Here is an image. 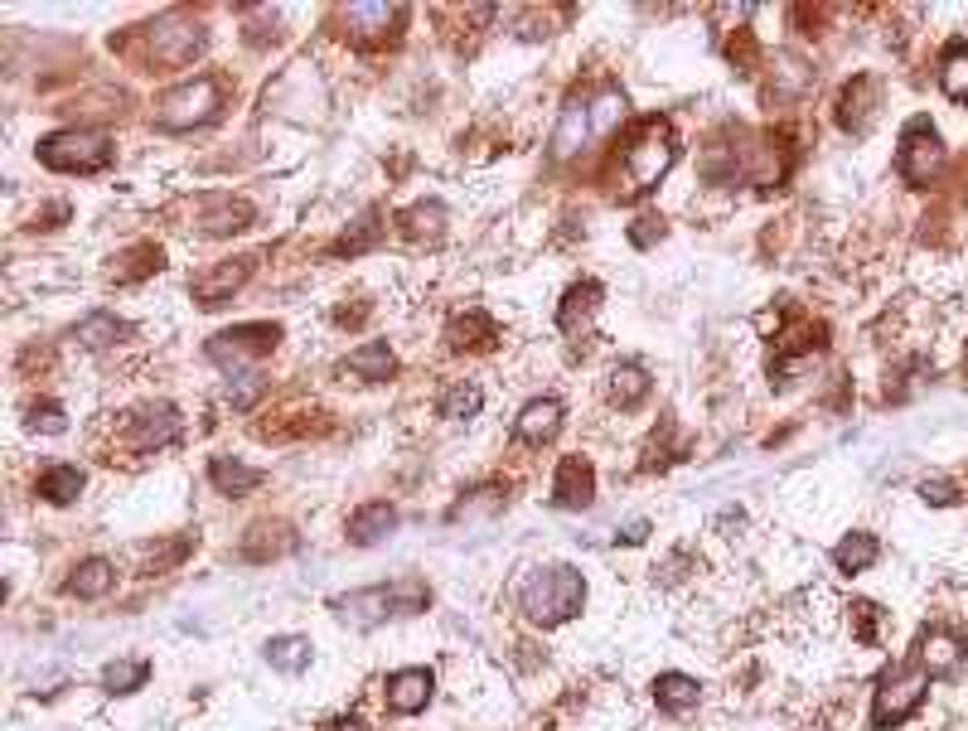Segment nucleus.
<instances>
[{
    "label": "nucleus",
    "mask_w": 968,
    "mask_h": 731,
    "mask_svg": "<svg viewBox=\"0 0 968 731\" xmlns=\"http://www.w3.org/2000/svg\"><path fill=\"white\" fill-rule=\"evenodd\" d=\"M519 605L533 625H567L572 615H581L586 605V577L567 563L537 567L529 581L519 587Z\"/></svg>",
    "instance_id": "nucleus-1"
},
{
    "label": "nucleus",
    "mask_w": 968,
    "mask_h": 731,
    "mask_svg": "<svg viewBox=\"0 0 968 731\" xmlns=\"http://www.w3.org/2000/svg\"><path fill=\"white\" fill-rule=\"evenodd\" d=\"M426 605H432V587L416 577H398V581H383V587L335 596L329 611H339L354 625H378V620H392V615H422Z\"/></svg>",
    "instance_id": "nucleus-2"
},
{
    "label": "nucleus",
    "mask_w": 968,
    "mask_h": 731,
    "mask_svg": "<svg viewBox=\"0 0 968 731\" xmlns=\"http://www.w3.org/2000/svg\"><path fill=\"white\" fill-rule=\"evenodd\" d=\"M678 161V145H673V127L668 121H644L640 131L624 145V175H630V189L624 194H644L654 189L659 179L668 175V165Z\"/></svg>",
    "instance_id": "nucleus-3"
},
{
    "label": "nucleus",
    "mask_w": 968,
    "mask_h": 731,
    "mask_svg": "<svg viewBox=\"0 0 968 731\" xmlns=\"http://www.w3.org/2000/svg\"><path fill=\"white\" fill-rule=\"evenodd\" d=\"M218 112H224V83L218 78H189V83L170 88L161 102H155V127L194 131V127H208Z\"/></svg>",
    "instance_id": "nucleus-4"
},
{
    "label": "nucleus",
    "mask_w": 968,
    "mask_h": 731,
    "mask_svg": "<svg viewBox=\"0 0 968 731\" xmlns=\"http://www.w3.org/2000/svg\"><path fill=\"white\" fill-rule=\"evenodd\" d=\"M40 161L48 170H64V175H93L112 161V137L93 127H73V131H54L40 141Z\"/></svg>",
    "instance_id": "nucleus-5"
},
{
    "label": "nucleus",
    "mask_w": 968,
    "mask_h": 731,
    "mask_svg": "<svg viewBox=\"0 0 968 731\" xmlns=\"http://www.w3.org/2000/svg\"><path fill=\"white\" fill-rule=\"evenodd\" d=\"M925 692H929V674L921 664H891L887 674H881V684H877V702H872V727H901L905 717H915L921 712V702H925Z\"/></svg>",
    "instance_id": "nucleus-6"
},
{
    "label": "nucleus",
    "mask_w": 968,
    "mask_h": 731,
    "mask_svg": "<svg viewBox=\"0 0 968 731\" xmlns=\"http://www.w3.org/2000/svg\"><path fill=\"white\" fill-rule=\"evenodd\" d=\"M896 170L911 189H925L929 179L945 170V141L939 131L929 127V117H915L911 127L901 131V151H896Z\"/></svg>",
    "instance_id": "nucleus-7"
},
{
    "label": "nucleus",
    "mask_w": 968,
    "mask_h": 731,
    "mask_svg": "<svg viewBox=\"0 0 968 731\" xmlns=\"http://www.w3.org/2000/svg\"><path fill=\"white\" fill-rule=\"evenodd\" d=\"M204 54V24L189 20L185 10H170L151 24V58L161 68H185Z\"/></svg>",
    "instance_id": "nucleus-8"
},
{
    "label": "nucleus",
    "mask_w": 968,
    "mask_h": 731,
    "mask_svg": "<svg viewBox=\"0 0 968 731\" xmlns=\"http://www.w3.org/2000/svg\"><path fill=\"white\" fill-rule=\"evenodd\" d=\"M248 276H252V258L214 262V266H204V272L189 282V296L199 301V310H218V306H228L242 286H248Z\"/></svg>",
    "instance_id": "nucleus-9"
},
{
    "label": "nucleus",
    "mask_w": 968,
    "mask_h": 731,
    "mask_svg": "<svg viewBox=\"0 0 968 731\" xmlns=\"http://www.w3.org/2000/svg\"><path fill=\"white\" fill-rule=\"evenodd\" d=\"M276 339H281V325H238V330L208 339V354H214V359L232 373L242 359H262V354H272Z\"/></svg>",
    "instance_id": "nucleus-10"
},
{
    "label": "nucleus",
    "mask_w": 968,
    "mask_h": 731,
    "mask_svg": "<svg viewBox=\"0 0 968 731\" xmlns=\"http://www.w3.org/2000/svg\"><path fill=\"white\" fill-rule=\"evenodd\" d=\"M596 499V470L586 456H567L557 466V480H553V504L557 509H591Z\"/></svg>",
    "instance_id": "nucleus-11"
},
{
    "label": "nucleus",
    "mask_w": 968,
    "mask_h": 731,
    "mask_svg": "<svg viewBox=\"0 0 968 731\" xmlns=\"http://www.w3.org/2000/svg\"><path fill=\"white\" fill-rule=\"evenodd\" d=\"M432 688H436L432 668H402V674L388 678V708L398 712V717L426 712V702H432Z\"/></svg>",
    "instance_id": "nucleus-12"
},
{
    "label": "nucleus",
    "mask_w": 968,
    "mask_h": 731,
    "mask_svg": "<svg viewBox=\"0 0 968 731\" xmlns=\"http://www.w3.org/2000/svg\"><path fill=\"white\" fill-rule=\"evenodd\" d=\"M591 97H572L567 107H562V121L553 131V161H567V155H577L586 141H591Z\"/></svg>",
    "instance_id": "nucleus-13"
},
{
    "label": "nucleus",
    "mask_w": 968,
    "mask_h": 731,
    "mask_svg": "<svg viewBox=\"0 0 968 731\" xmlns=\"http://www.w3.org/2000/svg\"><path fill=\"white\" fill-rule=\"evenodd\" d=\"M402 15H407L402 6H345V10H339L345 30H349L359 44H378V40H383V34L392 30V24H402Z\"/></svg>",
    "instance_id": "nucleus-14"
},
{
    "label": "nucleus",
    "mask_w": 968,
    "mask_h": 731,
    "mask_svg": "<svg viewBox=\"0 0 968 731\" xmlns=\"http://www.w3.org/2000/svg\"><path fill=\"white\" fill-rule=\"evenodd\" d=\"M291 547H296V533H291L286 523H252L248 538L238 543V557L242 563H276Z\"/></svg>",
    "instance_id": "nucleus-15"
},
{
    "label": "nucleus",
    "mask_w": 968,
    "mask_h": 731,
    "mask_svg": "<svg viewBox=\"0 0 968 731\" xmlns=\"http://www.w3.org/2000/svg\"><path fill=\"white\" fill-rule=\"evenodd\" d=\"M921 668L929 678H954L964 668V640L954 630H929L921 640Z\"/></svg>",
    "instance_id": "nucleus-16"
},
{
    "label": "nucleus",
    "mask_w": 968,
    "mask_h": 731,
    "mask_svg": "<svg viewBox=\"0 0 968 731\" xmlns=\"http://www.w3.org/2000/svg\"><path fill=\"white\" fill-rule=\"evenodd\" d=\"M513 432H519V441H529V446H547L562 432V402L557 397H533L529 407L519 412Z\"/></svg>",
    "instance_id": "nucleus-17"
},
{
    "label": "nucleus",
    "mask_w": 968,
    "mask_h": 731,
    "mask_svg": "<svg viewBox=\"0 0 968 731\" xmlns=\"http://www.w3.org/2000/svg\"><path fill=\"white\" fill-rule=\"evenodd\" d=\"M392 528H398V509L388 499H369V504H359L349 514V543H359V547L383 543Z\"/></svg>",
    "instance_id": "nucleus-18"
},
{
    "label": "nucleus",
    "mask_w": 968,
    "mask_h": 731,
    "mask_svg": "<svg viewBox=\"0 0 968 731\" xmlns=\"http://www.w3.org/2000/svg\"><path fill=\"white\" fill-rule=\"evenodd\" d=\"M180 436V412L170 407V402H155V407L141 412L137 432H131V441H137V450H161Z\"/></svg>",
    "instance_id": "nucleus-19"
},
{
    "label": "nucleus",
    "mask_w": 968,
    "mask_h": 731,
    "mask_svg": "<svg viewBox=\"0 0 968 731\" xmlns=\"http://www.w3.org/2000/svg\"><path fill=\"white\" fill-rule=\"evenodd\" d=\"M446 345L450 349H494L499 345V325L489 320L485 310H460L446 330Z\"/></svg>",
    "instance_id": "nucleus-20"
},
{
    "label": "nucleus",
    "mask_w": 968,
    "mask_h": 731,
    "mask_svg": "<svg viewBox=\"0 0 968 731\" xmlns=\"http://www.w3.org/2000/svg\"><path fill=\"white\" fill-rule=\"evenodd\" d=\"M242 223H252V204L248 199H228V194L204 199V233L208 238H228V233H238Z\"/></svg>",
    "instance_id": "nucleus-21"
},
{
    "label": "nucleus",
    "mask_w": 968,
    "mask_h": 731,
    "mask_svg": "<svg viewBox=\"0 0 968 731\" xmlns=\"http://www.w3.org/2000/svg\"><path fill=\"white\" fill-rule=\"evenodd\" d=\"M939 88L949 102H968V40H949L939 54Z\"/></svg>",
    "instance_id": "nucleus-22"
},
{
    "label": "nucleus",
    "mask_w": 968,
    "mask_h": 731,
    "mask_svg": "<svg viewBox=\"0 0 968 731\" xmlns=\"http://www.w3.org/2000/svg\"><path fill=\"white\" fill-rule=\"evenodd\" d=\"M600 296H606V291H600V282H581V286H572L567 296H562V310H557V325L567 335H577L586 320H591L596 315V306H600Z\"/></svg>",
    "instance_id": "nucleus-23"
},
{
    "label": "nucleus",
    "mask_w": 968,
    "mask_h": 731,
    "mask_svg": "<svg viewBox=\"0 0 968 731\" xmlns=\"http://www.w3.org/2000/svg\"><path fill=\"white\" fill-rule=\"evenodd\" d=\"M881 557V543L872 538V533H848L838 547H833V567L842 571V577H857V571H867Z\"/></svg>",
    "instance_id": "nucleus-24"
},
{
    "label": "nucleus",
    "mask_w": 968,
    "mask_h": 731,
    "mask_svg": "<svg viewBox=\"0 0 968 731\" xmlns=\"http://www.w3.org/2000/svg\"><path fill=\"white\" fill-rule=\"evenodd\" d=\"M112 587H117V567L107 563V557H88V563H78V571H73L68 596H83V601H97V596H107Z\"/></svg>",
    "instance_id": "nucleus-25"
},
{
    "label": "nucleus",
    "mask_w": 968,
    "mask_h": 731,
    "mask_svg": "<svg viewBox=\"0 0 968 731\" xmlns=\"http://www.w3.org/2000/svg\"><path fill=\"white\" fill-rule=\"evenodd\" d=\"M392 369H398V359H392L388 345H359L354 354L345 359V373L363 378V383H388Z\"/></svg>",
    "instance_id": "nucleus-26"
},
{
    "label": "nucleus",
    "mask_w": 968,
    "mask_h": 731,
    "mask_svg": "<svg viewBox=\"0 0 968 731\" xmlns=\"http://www.w3.org/2000/svg\"><path fill=\"white\" fill-rule=\"evenodd\" d=\"M208 480H214V490L218 494H252L257 484L267 480L262 470H252V466H242V460H214V466H208Z\"/></svg>",
    "instance_id": "nucleus-27"
},
{
    "label": "nucleus",
    "mask_w": 968,
    "mask_h": 731,
    "mask_svg": "<svg viewBox=\"0 0 968 731\" xmlns=\"http://www.w3.org/2000/svg\"><path fill=\"white\" fill-rule=\"evenodd\" d=\"M644 397H649V373L640 363H620V369L610 373V402H616L620 412H634Z\"/></svg>",
    "instance_id": "nucleus-28"
},
{
    "label": "nucleus",
    "mask_w": 968,
    "mask_h": 731,
    "mask_svg": "<svg viewBox=\"0 0 968 731\" xmlns=\"http://www.w3.org/2000/svg\"><path fill=\"white\" fill-rule=\"evenodd\" d=\"M654 698H659V708H668V712H688V708H697L703 688H697V678H688V674H659Z\"/></svg>",
    "instance_id": "nucleus-29"
},
{
    "label": "nucleus",
    "mask_w": 968,
    "mask_h": 731,
    "mask_svg": "<svg viewBox=\"0 0 968 731\" xmlns=\"http://www.w3.org/2000/svg\"><path fill=\"white\" fill-rule=\"evenodd\" d=\"M73 335H78V345H88V349H107V345H117V339H127V320H117L112 310H93Z\"/></svg>",
    "instance_id": "nucleus-30"
},
{
    "label": "nucleus",
    "mask_w": 968,
    "mask_h": 731,
    "mask_svg": "<svg viewBox=\"0 0 968 731\" xmlns=\"http://www.w3.org/2000/svg\"><path fill=\"white\" fill-rule=\"evenodd\" d=\"M40 494L48 504H73L83 494V470L78 466H48L40 474Z\"/></svg>",
    "instance_id": "nucleus-31"
},
{
    "label": "nucleus",
    "mask_w": 968,
    "mask_h": 731,
    "mask_svg": "<svg viewBox=\"0 0 968 731\" xmlns=\"http://www.w3.org/2000/svg\"><path fill=\"white\" fill-rule=\"evenodd\" d=\"M267 664L281 668V674H301V668L311 664V640L305 635H276L272 644H267Z\"/></svg>",
    "instance_id": "nucleus-32"
},
{
    "label": "nucleus",
    "mask_w": 968,
    "mask_h": 731,
    "mask_svg": "<svg viewBox=\"0 0 968 731\" xmlns=\"http://www.w3.org/2000/svg\"><path fill=\"white\" fill-rule=\"evenodd\" d=\"M480 407H485V393L475 383H450L446 393H441V417L446 422H470Z\"/></svg>",
    "instance_id": "nucleus-33"
},
{
    "label": "nucleus",
    "mask_w": 968,
    "mask_h": 731,
    "mask_svg": "<svg viewBox=\"0 0 968 731\" xmlns=\"http://www.w3.org/2000/svg\"><path fill=\"white\" fill-rule=\"evenodd\" d=\"M151 678V659H117L102 668V688L107 692H137Z\"/></svg>",
    "instance_id": "nucleus-34"
},
{
    "label": "nucleus",
    "mask_w": 968,
    "mask_h": 731,
    "mask_svg": "<svg viewBox=\"0 0 968 731\" xmlns=\"http://www.w3.org/2000/svg\"><path fill=\"white\" fill-rule=\"evenodd\" d=\"M373 223H378V214L369 209V214L359 218V233H354V238H345V242H335V258H345V252L354 258V252H363V248H369V242L378 238V228H373Z\"/></svg>",
    "instance_id": "nucleus-35"
},
{
    "label": "nucleus",
    "mask_w": 968,
    "mask_h": 731,
    "mask_svg": "<svg viewBox=\"0 0 968 731\" xmlns=\"http://www.w3.org/2000/svg\"><path fill=\"white\" fill-rule=\"evenodd\" d=\"M30 426H34V432H64V407H54V402L30 407Z\"/></svg>",
    "instance_id": "nucleus-36"
},
{
    "label": "nucleus",
    "mask_w": 968,
    "mask_h": 731,
    "mask_svg": "<svg viewBox=\"0 0 968 731\" xmlns=\"http://www.w3.org/2000/svg\"><path fill=\"white\" fill-rule=\"evenodd\" d=\"M877 620H881L877 605L857 601V640H862V644H872V640H877Z\"/></svg>",
    "instance_id": "nucleus-37"
},
{
    "label": "nucleus",
    "mask_w": 968,
    "mask_h": 731,
    "mask_svg": "<svg viewBox=\"0 0 968 731\" xmlns=\"http://www.w3.org/2000/svg\"><path fill=\"white\" fill-rule=\"evenodd\" d=\"M921 494L929 499V504H954V494H959V490H954L949 480H925V490H921Z\"/></svg>",
    "instance_id": "nucleus-38"
},
{
    "label": "nucleus",
    "mask_w": 968,
    "mask_h": 731,
    "mask_svg": "<svg viewBox=\"0 0 968 731\" xmlns=\"http://www.w3.org/2000/svg\"><path fill=\"white\" fill-rule=\"evenodd\" d=\"M654 228L664 233V218H640V223H634V242H649L654 238Z\"/></svg>",
    "instance_id": "nucleus-39"
},
{
    "label": "nucleus",
    "mask_w": 968,
    "mask_h": 731,
    "mask_svg": "<svg viewBox=\"0 0 968 731\" xmlns=\"http://www.w3.org/2000/svg\"><path fill=\"white\" fill-rule=\"evenodd\" d=\"M644 533H649V523L640 519V523H630V528L620 533V543H644Z\"/></svg>",
    "instance_id": "nucleus-40"
},
{
    "label": "nucleus",
    "mask_w": 968,
    "mask_h": 731,
    "mask_svg": "<svg viewBox=\"0 0 968 731\" xmlns=\"http://www.w3.org/2000/svg\"><path fill=\"white\" fill-rule=\"evenodd\" d=\"M329 731H369V727L354 722V717H339V722H329Z\"/></svg>",
    "instance_id": "nucleus-41"
}]
</instances>
